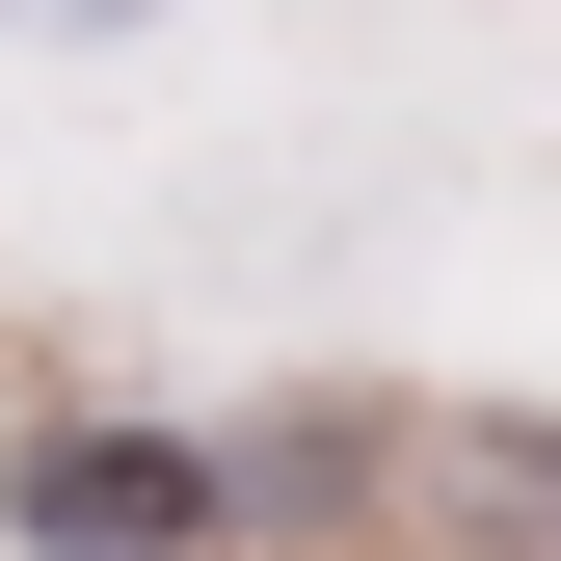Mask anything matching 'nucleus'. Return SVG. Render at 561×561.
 I'll return each instance as SVG.
<instances>
[{"mask_svg": "<svg viewBox=\"0 0 561 561\" xmlns=\"http://www.w3.org/2000/svg\"><path fill=\"white\" fill-rule=\"evenodd\" d=\"M0 508H27V561H187V535H215V455H187V428H107V401H54V428L0 455Z\"/></svg>", "mask_w": 561, "mask_h": 561, "instance_id": "nucleus-1", "label": "nucleus"}]
</instances>
